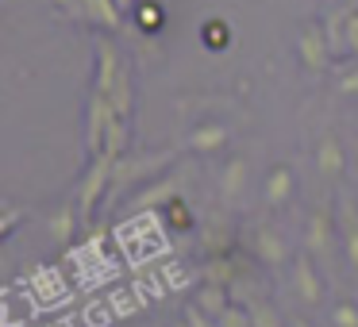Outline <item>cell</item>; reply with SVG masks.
Here are the masks:
<instances>
[{
  "instance_id": "5bb4252c",
  "label": "cell",
  "mask_w": 358,
  "mask_h": 327,
  "mask_svg": "<svg viewBox=\"0 0 358 327\" xmlns=\"http://www.w3.org/2000/svg\"><path fill=\"white\" fill-rule=\"evenodd\" d=\"M227 143V131L220 124H201L193 127V131L185 135V147L189 150H201V154H208V150H220Z\"/></svg>"
},
{
  "instance_id": "8fae6325",
  "label": "cell",
  "mask_w": 358,
  "mask_h": 327,
  "mask_svg": "<svg viewBox=\"0 0 358 327\" xmlns=\"http://www.w3.org/2000/svg\"><path fill=\"white\" fill-rule=\"evenodd\" d=\"M343 166H347V154H343L339 139H335V135H324L320 147H316V170L324 173V177H339Z\"/></svg>"
},
{
  "instance_id": "f1b7e54d",
  "label": "cell",
  "mask_w": 358,
  "mask_h": 327,
  "mask_svg": "<svg viewBox=\"0 0 358 327\" xmlns=\"http://www.w3.org/2000/svg\"><path fill=\"white\" fill-rule=\"evenodd\" d=\"M178 327H189V319H181V324H178Z\"/></svg>"
},
{
  "instance_id": "4fadbf2b",
  "label": "cell",
  "mask_w": 358,
  "mask_h": 327,
  "mask_svg": "<svg viewBox=\"0 0 358 327\" xmlns=\"http://www.w3.org/2000/svg\"><path fill=\"white\" fill-rule=\"evenodd\" d=\"M196 304H201V308L208 312L212 319H220L227 308H231V289H227V285H216V281H204L201 293H196Z\"/></svg>"
},
{
  "instance_id": "603a6c76",
  "label": "cell",
  "mask_w": 358,
  "mask_h": 327,
  "mask_svg": "<svg viewBox=\"0 0 358 327\" xmlns=\"http://www.w3.org/2000/svg\"><path fill=\"white\" fill-rule=\"evenodd\" d=\"M185 319H189V327H216V319H212V316H208V312H204L196 300L185 308Z\"/></svg>"
},
{
  "instance_id": "30bf717a",
  "label": "cell",
  "mask_w": 358,
  "mask_h": 327,
  "mask_svg": "<svg viewBox=\"0 0 358 327\" xmlns=\"http://www.w3.org/2000/svg\"><path fill=\"white\" fill-rule=\"evenodd\" d=\"M243 189H247V158H231L220 173V201L235 208L243 201Z\"/></svg>"
},
{
  "instance_id": "4316f807",
  "label": "cell",
  "mask_w": 358,
  "mask_h": 327,
  "mask_svg": "<svg viewBox=\"0 0 358 327\" xmlns=\"http://www.w3.org/2000/svg\"><path fill=\"white\" fill-rule=\"evenodd\" d=\"M293 327H308V324H304V319H293Z\"/></svg>"
},
{
  "instance_id": "3957f363",
  "label": "cell",
  "mask_w": 358,
  "mask_h": 327,
  "mask_svg": "<svg viewBox=\"0 0 358 327\" xmlns=\"http://www.w3.org/2000/svg\"><path fill=\"white\" fill-rule=\"evenodd\" d=\"M250 250L262 266H285V239L278 235V227L255 224L250 227Z\"/></svg>"
},
{
  "instance_id": "d6986e66",
  "label": "cell",
  "mask_w": 358,
  "mask_h": 327,
  "mask_svg": "<svg viewBox=\"0 0 358 327\" xmlns=\"http://www.w3.org/2000/svg\"><path fill=\"white\" fill-rule=\"evenodd\" d=\"M139 289H120V293H112L108 296V304H112V312L116 316H131V312H139V304L147 300V296H135Z\"/></svg>"
},
{
  "instance_id": "9c48e42d",
  "label": "cell",
  "mask_w": 358,
  "mask_h": 327,
  "mask_svg": "<svg viewBox=\"0 0 358 327\" xmlns=\"http://www.w3.org/2000/svg\"><path fill=\"white\" fill-rule=\"evenodd\" d=\"M173 201H181V177H173V173H166L158 185H150V189H143L139 196H135V208H143V212H150V208H170Z\"/></svg>"
},
{
  "instance_id": "8992f818",
  "label": "cell",
  "mask_w": 358,
  "mask_h": 327,
  "mask_svg": "<svg viewBox=\"0 0 358 327\" xmlns=\"http://www.w3.org/2000/svg\"><path fill=\"white\" fill-rule=\"evenodd\" d=\"M293 289H296V296H301L304 304H320V300H324V281H320V273H316V266H312L308 250L293 262Z\"/></svg>"
},
{
  "instance_id": "cb8c5ba5",
  "label": "cell",
  "mask_w": 358,
  "mask_h": 327,
  "mask_svg": "<svg viewBox=\"0 0 358 327\" xmlns=\"http://www.w3.org/2000/svg\"><path fill=\"white\" fill-rule=\"evenodd\" d=\"M20 216L24 212L16 208V204H4V224H0V239H8L12 231H16V224H20Z\"/></svg>"
},
{
  "instance_id": "7c38bea8",
  "label": "cell",
  "mask_w": 358,
  "mask_h": 327,
  "mask_svg": "<svg viewBox=\"0 0 358 327\" xmlns=\"http://www.w3.org/2000/svg\"><path fill=\"white\" fill-rule=\"evenodd\" d=\"M289 201H293V170L289 166H273L270 177H266V204L281 208Z\"/></svg>"
},
{
  "instance_id": "d4e9b609",
  "label": "cell",
  "mask_w": 358,
  "mask_h": 327,
  "mask_svg": "<svg viewBox=\"0 0 358 327\" xmlns=\"http://www.w3.org/2000/svg\"><path fill=\"white\" fill-rule=\"evenodd\" d=\"M204 43H208V47H224V43H227V27L224 24H208V27H204Z\"/></svg>"
},
{
  "instance_id": "2e32d148",
  "label": "cell",
  "mask_w": 358,
  "mask_h": 327,
  "mask_svg": "<svg viewBox=\"0 0 358 327\" xmlns=\"http://www.w3.org/2000/svg\"><path fill=\"white\" fill-rule=\"evenodd\" d=\"M78 219H81V212L70 208V204H66L62 212H55V216H50V235H55V242H70L73 239V224H78Z\"/></svg>"
},
{
  "instance_id": "ffe728a7",
  "label": "cell",
  "mask_w": 358,
  "mask_h": 327,
  "mask_svg": "<svg viewBox=\"0 0 358 327\" xmlns=\"http://www.w3.org/2000/svg\"><path fill=\"white\" fill-rule=\"evenodd\" d=\"M331 324H335V327H358V304L339 300V304L331 308Z\"/></svg>"
},
{
  "instance_id": "ac0fdd59",
  "label": "cell",
  "mask_w": 358,
  "mask_h": 327,
  "mask_svg": "<svg viewBox=\"0 0 358 327\" xmlns=\"http://www.w3.org/2000/svg\"><path fill=\"white\" fill-rule=\"evenodd\" d=\"M104 150H108V154H116V158L127 150V119L124 116H116L108 124V131H104Z\"/></svg>"
},
{
  "instance_id": "277c9868",
  "label": "cell",
  "mask_w": 358,
  "mask_h": 327,
  "mask_svg": "<svg viewBox=\"0 0 358 327\" xmlns=\"http://www.w3.org/2000/svg\"><path fill=\"white\" fill-rule=\"evenodd\" d=\"M116 119V108H112V96L93 93L89 96V154H101L104 150V131Z\"/></svg>"
},
{
  "instance_id": "44dd1931",
  "label": "cell",
  "mask_w": 358,
  "mask_h": 327,
  "mask_svg": "<svg viewBox=\"0 0 358 327\" xmlns=\"http://www.w3.org/2000/svg\"><path fill=\"white\" fill-rule=\"evenodd\" d=\"M216 327H255V324H250V308H239V304H231V308H227L224 316L216 319Z\"/></svg>"
},
{
  "instance_id": "9a60e30c",
  "label": "cell",
  "mask_w": 358,
  "mask_h": 327,
  "mask_svg": "<svg viewBox=\"0 0 358 327\" xmlns=\"http://www.w3.org/2000/svg\"><path fill=\"white\" fill-rule=\"evenodd\" d=\"M239 277H243V270H239V266H235L227 254L208 258V266H204V281H216V285H227V289H231Z\"/></svg>"
},
{
  "instance_id": "83f0119b",
  "label": "cell",
  "mask_w": 358,
  "mask_h": 327,
  "mask_svg": "<svg viewBox=\"0 0 358 327\" xmlns=\"http://www.w3.org/2000/svg\"><path fill=\"white\" fill-rule=\"evenodd\" d=\"M120 4H124V8H131V4H135V0H120Z\"/></svg>"
},
{
  "instance_id": "ba28073f",
  "label": "cell",
  "mask_w": 358,
  "mask_h": 327,
  "mask_svg": "<svg viewBox=\"0 0 358 327\" xmlns=\"http://www.w3.org/2000/svg\"><path fill=\"white\" fill-rule=\"evenodd\" d=\"M335 219H339V242H343V250H347V262L358 270V204L350 201V196H339Z\"/></svg>"
},
{
  "instance_id": "484cf974",
  "label": "cell",
  "mask_w": 358,
  "mask_h": 327,
  "mask_svg": "<svg viewBox=\"0 0 358 327\" xmlns=\"http://www.w3.org/2000/svg\"><path fill=\"white\" fill-rule=\"evenodd\" d=\"M335 85H339V93H358V70H347Z\"/></svg>"
},
{
  "instance_id": "e0dca14e",
  "label": "cell",
  "mask_w": 358,
  "mask_h": 327,
  "mask_svg": "<svg viewBox=\"0 0 358 327\" xmlns=\"http://www.w3.org/2000/svg\"><path fill=\"white\" fill-rule=\"evenodd\" d=\"M247 308H250V324H255V327H281L278 308H273V304L266 300V296H250Z\"/></svg>"
},
{
  "instance_id": "6da1fadb",
  "label": "cell",
  "mask_w": 358,
  "mask_h": 327,
  "mask_svg": "<svg viewBox=\"0 0 358 327\" xmlns=\"http://www.w3.org/2000/svg\"><path fill=\"white\" fill-rule=\"evenodd\" d=\"M112 173H116V154H108V150H101V154H93V166H89L85 181H81V193H78V212L81 219H93V208L96 201L104 196V189L112 185Z\"/></svg>"
},
{
  "instance_id": "52a82bcc",
  "label": "cell",
  "mask_w": 358,
  "mask_h": 327,
  "mask_svg": "<svg viewBox=\"0 0 358 327\" xmlns=\"http://www.w3.org/2000/svg\"><path fill=\"white\" fill-rule=\"evenodd\" d=\"M66 8L78 20H85V24H101V27H108V31H116V27L124 24L112 0H66Z\"/></svg>"
},
{
  "instance_id": "7a4b0ae2",
  "label": "cell",
  "mask_w": 358,
  "mask_h": 327,
  "mask_svg": "<svg viewBox=\"0 0 358 327\" xmlns=\"http://www.w3.org/2000/svg\"><path fill=\"white\" fill-rule=\"evenodd\" d=\"M335 239H339V219L331 216L327 204H320L308 216V227H304V250H308L312 258H320V262H331Z\"/></svg>"
},
{
  "instance_id": "7402d4cb",
  "label": "cell",
  "mask_w": 358,
  "mask_h": 327,
  "mask_svg": "<svg viewBox=\"0 0 358 327\" xmlns=\"http://www.w3.org/2000/svg\"><path fill=\"white\" fill-rule=\"evenodd\" d=\"M139 24L147 27V31H158V27H162V8H158V4H139Z\"/></svg>"
},
{
  "instance_id": "5b68a950",
  "label": "cell",
  "mask_w": 358,
  "mask_h": 327,
  "mask_svg": "<svg viewBox=\"0 0 358 327\" xmlns=\"http://www.w3.org/2000/svg\"><path fill=\"white\" fill-rule=\"evenodd\" d=\"M296 50H301V62L308 66L312 73H324L327 62H331V47H327V35L324 27H308V31L301 35V43H296Z\"/></svg>"
}]
</instances>
